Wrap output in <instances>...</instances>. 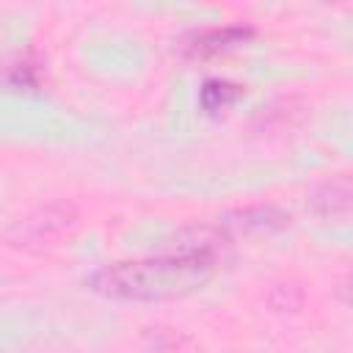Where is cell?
<instances>
[{"label":"cell","instance_id":"cell-1","mask_svg":"<svg viewBox=\"0 0 353 353\" xmlns=\"http://www.w3.org/2000/svg\"><path fill=\"white\" fill-rule=\"evenodd\" d=\"M223 232L196 229L176 251L143 259H121L85 276V287L110 301H176L204 290L223 262Z\"/></svg>","mask_w":353,"mask_h":353},{"label":"cell","instance_id":"cell-2","mask_svg":"<svg viewBox=\"0 0 353 353\" xmlns=\"http://www.w3.org/2000/svg\"><path fill=\"white\" fill-rule=\"evenodd\" d=\"M254 28L251 25H223V28H204L190 33L182 41V55L190 61H207L215 58L221 52H229L245 41L254 39Z\"/></svg>","mask_w":353,"mask_h":353},{"label":"cell","instance_id":"cell-3","mask_svg":"<svg viewBox=\"0 0 353 353\" xmlns=\"http://www.w3.org/2000/svg\"><path fill=\"white\" fill-rule=\"evenodd\" d=\"M284 226H290V215L273 204L234 210L218 223V229L223 234H262V232L268 234V232H279Z\"/></svg>","mask_w":353,"mask_h":353},{"label":"cell","instance_id":"cell-4","mask_svg":"<svg viewBox=\"0 0 353 353\" xmlns=\"http://www.w3.org/2000/svg\"><path fill=\"white\" fill-rule=\"evenodd\" d=\"M312 207L323 218H347V212H350V179L345 174H339V176L323 182L312 196Z\"/></svg>","mask_w":353,"mask_h":353},{"label":"cell","instance_id":"cell-5","mask_svg":"<svg viewBox=\"0 0 353 353\" xmlns=\"http://www.w3.org/2000/svg\"><path fill=\"white\" fill-rule=\"evenodd\" d=\"M243 97H245V85L223 80V77H210L199 88V105H201L204 113H221Z\"/></svg>","mask_w":353,"mask_h":353},{"label":"cell","instance_id":"cell-6","mask_svg":"<svg viewBox=\"0 0 353 353\" xmlns=\"http://www.w3.org/2000/svg\"><path fill=\"white\" fill-rule=\"evenodd\" d=\"M3 83L11 91H39L41 88L39 63H33L30 58H17L14 63H8L3 69Z\"/></svg>","mask_w":353,"mask_h":353},{"label":"cell","instance_id":"cell-7","mask_svg":"<svg viewBox=\"0 0 353 353\" xmlns=\"http://www.w3.org/2000/svg\"><path fill=\"white\" fill-rule=\"evenodd\" d=\"M58 212V207H50V210H41V215H44V223L39 221V218H25L17 229L19 232H25V237H19V240H36V243H41V240H47L52 232H63L66 229V212H69V207H63V212L61 215H55Z\"/></svg>","mask_w":353,"mask_h":353}]
</instances>
